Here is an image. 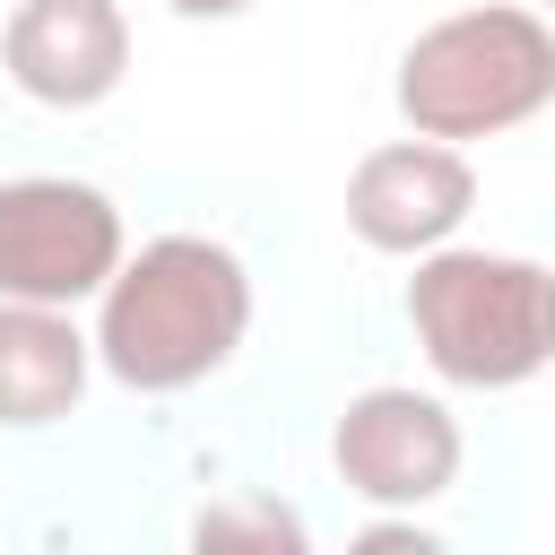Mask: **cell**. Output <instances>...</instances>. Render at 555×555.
<instances>
[{
	"label": "cell",
	"instance_id": "obj_1",
	"mask_svg": "<svg viewBox=\"0 0 555 555\" xmlns=\"http://www.w3.org/2000/svg\"><path fill=\"white\" fill-rule=\"evenodd\" d=\"M251 269L217 234H147L95 286V373L139 399H173L217 382L251 338Z\"/></svg>",
	"mask_w": 555,
	"mask_h": 555
},
{
	"label": "cell",
	"instance_id": "obj_11",
	"mask_svg": "<svg viewBox=\"0 0 555 555\" xmlns=\"http://www.w3.org/2000/svg\"><path fill=\"white\" fill-rule=\"evenodd\" d=\"M173 17H191V26H225V17H243L251 0H165Z\"/></svg>",
	"mask_w": 555,
	"mask_h": 555
},
{
	"label": "cell",
	"instance_id": "obj_6",
	"mask_svg": "<svg viewBox=\"0 0 555 555\" xmlns=\"http://www.w3.org/2000/svg\"><path fill=\"white\" fill-rule=\"evenodd\" d=\"M477 208V165L451 139H382L347 165V234L382 260H416L451 243Z\"/></svg>",
	"mask_w": 555,
	"mask_h": 555
},
{
	"label": "cell",
	"instance_id": "obj_3",
	"mask_svg": "<svg viewBox=\"0 0 555 555\" xmlns=\"http://www.w3.org/2000/svg\"><path fill=\"white\" fill-rule=\"evenodd\" d=\"M390 104L416 139H503L555 104V26L529 0H468L442 9L399 43Z\"/></svg>",
	"mask_w": 555,
	"mask_h": 555
},
{
	"label": "cell",
	"instance_id": "obj_8",
	"mask_svg": "<svg viewBox=\"0 0 555 555\" xmlns=\"http://www.w3.org/2000/svg\"><path fill=\"white\" fill-rule=\"evenodd\" d=\"M87 382H95V347L78 312L0 295V434H43L78 416Z\"/></svg>",
	"mask_w": 555,
	"mask_h": 555
},
{
	"label": "cell",
	"instance_id": "obj_10",
	"mask_svg": "<svg viewBox=\"0 0 555 555\" xmlns=\"http://www.w3.org/2000/svg\"><path fill=\"white\" fill-rule=\"evenodd\" d=\"M356 546H416V555H425V546H434V529H425L416 512H382V520H364V529H356Z\"/></svg>",
	"mask_w": 555,
	"mask_h": 555
},
{
	"label": "cell",
	"instance_id": "obj_9",
	"mask_svg": "<svg viewBox=\"0 0 555 555\" xmlns=\"http://www.w3.org/2000/svg\"><path fill=\"white\" fill-rule=\"evenodd\" d=\"M191 546H269V555L286 546V555H304L312 529H304V512L278 503V494H225V503H199Z\"/></svg>",
	"mask_w": 555,
	"mask_h": 555
},
{
	"label": "cell",
	"instance_id": "obj_4",
	"mask_svg": "<svg viewBox=\"0 0 555 555\" xmlns=\"http://www.w3.org/2000/svg\"><path fill=\"white\" fill-rule=\"evenodd\" d=\"M130 251V225L104 182L78 173H9L0 182V295L17 304H95L113 260Z\"/></svg>",
	"mask_w": 555,
	"mask_h": 555
},
{
	"label": "cell",
	"instance_id": "obj_7",
	"mask_svg": "<svg viewBox=\"0 0 555 555\" xmlns=\"http://www.w3.org/2000/svg\"><path fill=\"white\" fill-rule=\"evenodd\" d=\"M0 69L43 113H95L130 78L121 0H17L0 26Z\"/></svg>",
	"mask_w": 555,
	"mask_h": 555
},
{
	"label": "cell",
	"instance_id": "obj_5",
	"mask_svg": "<svg viewBox=\"0 0 555 555\" xmlns=\"http://www.w3.org/2000/svg\"><path fill=\"white\" fill-rule=\"evenodd\" d=\"M330 468L373 512H434L468 468V434L442 390L373 382L330 416Z\"/></svg>",
	"mask_w": 555,
	"mask_h": 555
},
{
	"label": "cell",
	"instance_id": "obj_12",
	"mask_svg": "<svg viewBox=\"0 0 555 555\" xmlns=\"http://www.w3.org/2000/svg\"><path fill=\"white\" fill-rule=\"evenodd\" d=\"M529 9H546V0H529Z\"/></svg>",
	"mask_w": 555,
	"mask_h": 555
},
{
	"label": "cell",
	"instance_id": "obj_2",
	"mask_svg": "<svg viewBox=\"0 0 555 555\" xmlns=\"http://www.w3.org/2000/svg\"><path fill=\"white\" fill-rule=\"evenodd\" d=\"M416 356L442 390H529L555 364V269L494 243H434L399 295Z\"/></svg>",
	"mask_w": 555,
	"mask_h": 555
}]
</instances>
